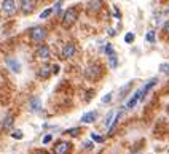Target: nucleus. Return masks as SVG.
<instances>
[{
	"label": "nucleus",
	"mask_w": 169,
	"mask_h": 154,
	"mask_svg": "<svg viewBox=\"0 0 169 154\" xmlns=\"http://www.w3.org/2000/svg\"><path fill=\"white\" fill-rule=\"evenodd\" d=\"M59 70H61V67H59L58 64L51 65V71H53V75H58V73H59Z\"/></svg>",
	"instance_id": "bb28decb"
},
{
	"label": "nucleus",
	"mask_w": 169,
	"mask_h": 154,
	"mask_svg": "<svg viewBox=\"0 0 169 154\" xmlns=\"http://www.w3.org/2000/svg\"><path fill=\"white\" fill-rule=\"evenodd\" d=\"M164 13H167V14H169V8H167V10H166V11H164Z\"/></svg>",
	"instance_id": "473e14b6"
},
{
	"label": "nucleus",
	"mask_w": 169,
	"mask_h": 154,
	"mask_svg": "<svg viewBox=\"0 0 169 154\" xmlns=\"http://www.w3.org/2000/svg\"><path fill=\"white\" fill-rule=\"evenodd\" d=\"M105 54H107V60H109L110 68H117L118 64H120V62H118V56H117V52H115L113 46H112L110 43L105 44Z\"/></svg>",
	"instance_id": "39448f33"
},
{
	"label": "nucleus",
	"mask_w": 169,
	"mask_h": 154,
	"mask_svg": "<svg viewBox=\"0 0 169 154\" xmlns=\"http://www.w3.org/2000/svg\"><path fill=\"white\" fill-rule=\"evenodd\" d=\"M159 71L164 75H169V64H161L159 65Z\"/></svg>",
	"instance_id": "b1692460"
},
{
	"label": "nucleus",
	"mask_w": 169,
	"mask_h": 154,
	"mask_svg": "<svg viewBox=\"0 0 169 154\" xmlns=\"http://www.w3.org/2000/svg\"><path fill=\"white\" fill-rule=\"evenodd\" d=\"M35 154H50V152H46V151H37Z\"/></svg>",
	"instance_id": "7c9ffc66"
},
{
	"label": "nucleus",
	"mask_w": 169,
	"mask_h": 154,
	"mask_svg": "<svg viewBox=\"0 0 169 154\" xmlns=\"http://www.w3.org/2000/svg\"><path fill=\"white\" fill-rule=\"evenodd\" d=\"M91 140L94 141V143H104V137H101V135H97L94 132L91 133Z\"/></svg>",
	"instance_id": "412c9836"
},
{
	"label": "nucleus",
	"mask_w": 169,
	"mask_h": 154,
	"mask_svg": "<svg viewBox=\"0 0 169 154\" xmlns=\"http://www.w3.org/2000/svg\"><path fill=\"white\" fill-rule=\"evenodd\" d=\"M84 76H86L89 81H99L102 76H104V68H102L101 64H91L86 70H84Z\"/></svg>",
	"instance_id": "7ed1b4c3"
},
{
	"label": "nucleus",
	"mask_w": 169,
	"mask_h": 154,
	"mask_svg": "<svg viewBox=\"0 0 169 154\" xmlns=\"http://www.w3.org/2000/svg\"><path fill=\"white\" fill-rule=\"evenodd\" d=\"M115 16H117V17H121V14H120V11H118V10H115Z\"/></svg>",
	"instance_id": "2f4dec72"
},
{
	"label": "nucleus",
	"mask_w": 169,
	"mask_h": 154,
	"mask_svg": "<svg viewBox=\"0 0 169 154\" xmlns=\"http://www.w3.org/2000/svg\"><path fill=\"white\" fill-rule=\"evenodd\" d=\"M40 108H42L40 98H39V97H32V98H31V102H29V110H31L32 113H39V111H40Z\"/></svg>",
	"instance_id": "4468645a"
},
{
	"label": "nucleus",
	"mask_w": 169,
	"mask_h": 154,
	"mask_svg": "<svg viewBox=\"0 0 169 154\" xmlns=\"http://www.w3.org/2000/svg\"><path fill=\"white\" fill-rule=\"evenodd\" d=\"M0 10H2V14L6 16V17L16 14V11H18L16 0H2V2H0Z\"/></svg>",
	"instance_id": "20e7f679"
},
{
	"label": "nucleus",
	"mask_w": 169,
	"mask_h": 154,
	"mask_svg": "<svg viewBox=\"0 0 169 154\" xmlns=\"http://www.w3.org/2000/svg\"><path fill=\"white\" fill-rule=\"evenodd\" d=\"M113 117H115V111H109V114L105 116V121H104L105 127H110V125H112V122H113Z\"/></svg>",
	"instance_id": "a211bd4d"
},
{
	"label": "nucleus",
	"mask_w": 169,
	"mask_h": 154,
	"mask_svg": "<svg viewBox=\"0 0 169 154\" xmlns=\"http://www.w3.org/2000/svg\"><path fill=\"white\" fill-rule=\"evenodd\" d=\"M156 83H158V79H156V78H152L150 81H147V83H145L142 87H140V94H142V98H140V102H142L144 98L147 97V94H148L150 90H152V89L156 86Z\"/></svg>",
	"instance_id": "9b49d317"
},
{
	"label": "nucleus",
	"mask_w": 169,
	"mask_h": 154,
	"mask_svg": "<svg viewBox=\"0 0 169 154\" xmlns=\"http://www.w3.org/2000/svg\"><path fill=\"white\" fill-rule=\"evenodd\" d=\"M145 40L148 41V43H155V32L153 30H150V32H147V35H145Z\"/></svg>",
	"instance_id": "4be33fe9"
},
{
	"label": "nucleus",
	"mask_w": 169,
	"mask_h": 154,
	"mask_svg": "<svg viewBox=\"0 0 169 154\" xmlns=\"http://www.w3.org/2000/svg\"><path fill=\"white\" fill-rule=\"evenodd\" d=\"M80 6H69L67 10L64 11L62 17H61V25L64 27V29H70V27L78 21V16H80Z\"/></svg>",
	"instance_id": "f257e3e1"
},
{
	"label": "nucleus",
	"mask_w": 169,
	"mask_h": 154,
	"mask_svg": "<svg viewBox=\"0 0 169 154\" xmlns=\"http://www.w3.org/2000/svg\"><path fill=\"white\" fill-rule=\"evenodd\" d=\"M163 30H164V33H167V35H169V19L164 22V25H163Z\"/></svg>",
	"instance_id": "c756f323"
},
{
	"label": "nucleus",
	"mask_w": 169,
	"mask_h": 154,
	"mask_svg": "<svg viewBox=\"0 0 169 154\" xmlns=\"http://www.w3.org/2000/svg\"><path fill=\"white\" fill-rule=\"evenodd\" d=\"M140 98H142V94H140V89H137L136 92L129 97V100L126 102V105H125V110H133V108L140 102Z\"/></svg>",
	"instance_id": "9d476101"
},
{
	"label": "nucleus",
	"mask_w": 169,
	"mask_h": 154,
	"mask_svg": "<svg viewBox=\"0 0 169 154\" xmlns=\"http://www.w3.org/2000/svg\"><path fill=\"white\" fill-rule=\"evenodd\" d=\"M81 132H83V130H81V127H72V129H67L64 133L70 135V137H78V135H80Z\"/></svg>",
	"instance_id": "f3484780"
},
{
	"label": "nucleus",
	"mask_w": 169,
	"mask_h": 154,
	"mask_svg": "<svg viewBox=\"0 0 169 154\" xmlns=\"http://www.w3.org/2000/svg\"><path fill=\"white\" fill-rule=\"evenodd\" d=\"M133 87V81H129L128 84H125L123 87L120 89V98H125L126 95H128V92H129V89Z\"/></svg>",
	"instance_id": "dca6fc26"
},
{
	"label": "nucleus",
	"mask_w": 169,
	"mask_h": 154,
	"mask_svg": "<svg viewBox=\"0 0 169 154\" xmlns=\"http://www.w3.org/2000/svg\"><path fill=\"white\" fill-rule=\"evenodd\" d=\"M35 56L39 57L40 60H48L50 57H51V51H50V46L48 44H39L37 46V49H35Z\"/></svg>",
	"instance_id": "6e6552de"
},
{
	"label": "nucleus",
	"mask_w": 169,
	"mask_h": 154,
	"mask_svg": "<svg viewBox=\"0 0 169 154\" xmlns=\"http://www.w3.org/2000/svg\"><path fill=\"white\" fill-rule=\"evenodd\" d=\"M75 51H77L75 43H72V41L65 43L64 46H62V49H61V57H62L64 60H69V59H72V57L75 56Z\"/></svg>",
	"instance_id": "0eeeda50"
},
{
	"label": "nucleus",
	"mask_w": 169,
	"mask_h": 154,
	"mask_svg": "<svg viewBox=\"0 0 169 154\" xmlns=\"http://www.w3.org/2000/svg\"><path fill=\"white\" fill-rule=\"evenodd\" d=\"M53 13H54L53 8H46L45 11H42V13H40V19H48V17H50Z\"/></svg>",
	"instance_id": "6ab92c4d"
},
{
	"label": "nucleus",
	"mask_w": 169,
	"mask_h": 154,
	"mask_svg": "<svg viewBox=\"0 0 169 154\" xmlns=\"http://www.w3.org/2000/svg\"><path fill=\"white\" fill-rule=\"evenodd\" d=\"M112 97H113V94H107V95H104V97H102V103H110L112 102Z\"/></svg>",
	"instance_id": "393cba45"
},
{
	"label": "nucleus",
	"mask_w": 169,
	"mask_h": 154,
	"mask_svg": "<svg viewBox=\"0 0 169 154\" xmlns=\"http://www.w3.org/2000/svg\"><path fill=\"white\" fill-rule=\"evenodd\" d=\"M96 119H97V111H88V113L81 114V117H80V121L83 124H91V122H94Z\"/></svg>",
	"instance_id": "f8f14e48"
},
{
	"label": "nucleus",
	"mask_w": 169,
	"mask_h": 154,
	"mask_svg": "<svg viewBox=\"0 0 169 154\" xmlns=\"http://www.w3.org/2000/svg\"><path fill=\"white\" fill-rule=\"evenodd\" d=\"M35 6H37L35 0H21L19 2V10H21L23 14H32Z\"/></svg>",
	"instance_id": "1a4fd4ad"
},
{
	"label": "nucleus",
	"mask_w": 169,
	"mask_h": 154,
	"mask_svg": "<svg viewBox=\"0 0 169 154\" xmlns=\"http://www.w3.org/2000/svg\"><path fill=\"white\" fill-rule=\"evenodd\" d=\"M51 140H53V137H51L50 133H48V135H45V137H43V144H48Z\"/></svg>",
	"instance_id": "cd10ccee"
},
{
	"label": "nucleus",
	"mask_w": 169,
	"mask_h": 154,
	"mask_svg": "<svg viewBox=\"0 0 169 154\" xmlns=\"http://www.w3.org/2000/svg\"><path fill=\"white\" fill-rule=\"evenodd\" d=\"M11 124H13V116L6 114V117L3 119V127H11Z\"/></svg>",
	"instance_id": "aec40b11"
},
{
	"label": "nucleus",
	"mask_w": 169,
	"mask_h": 154,
	"mask_svg": "<svg viewBox=\"0 0 169 154\" xmlns=\"http://www.w3.org/2000/svg\"><path fill=\"white\" fill-rule=\"evenodd\" d=\"M6 65L10 67L14 73H19V70H21V65H19V62H18L16 59H6Z\"/></svg>",
	"instance_id": "2eb2a0df"
},
{
	"label": "nucleus",
	"mask_w": 169,
	"mask_h": 154,
	"mask_svg": "<svg viewBox=\"0 0 169 154\" xmlns=\"http://www.w3.org/2000/svg\"><path fill=\"white\" fill-rule=\"evenodd\" d=\"M72 143L70 141H65V140H61L58 141L53 146V154H70L72 151Z\"/></svg>",
	"instance_id": "423d86ee"
},
{
	"label": "nucleus",
	"mask_w": 169,
	"mask_h": 154,
	"mask_svg": "<svg viewBox=\"0 0 169 154\" xmlns=\"http://www.w3.org/2000/svg\"><path fill=\"white\" fill-rule=\"evenodd\" d=\"M11 137H13V138H16V140H21V138L24 137V135H23V132H21V130H16V132H13V133H11Z\"/></svg>",
	"instance_id": "a878e982"
},
{
	"label": "nucleus",
	"mask_w": 169,
	"mask_h": 154,
	"mask_svg": "<svg viewBox=\"0 0 169 154\" xmlns=\"http://www.w3.org/2000/svg\"><path fill=\"white\" fill-rule=\"evenodd\" d=\"M83 144H84V148H86V149H93V148H94V144H93V141H84Z\"/></svg>",
	"instance_id": "c85d7f7f"
},
{
	"label": "nucleus",
	"mask_w": 169,
	"mask_h": 154,
	"mask_svg": "<svg viewBox=\"0 0 169 154\" xmlns=\"http://www.w3.org/2000/svg\"><path fill=\"white\" fill-rule=\"evenodd\" d=\"M29 37H31V41L35 43V44H42L46 37H48V29L43 25H35L29 30Z\"/></svg>",
	"instance_id": "f03ea898"
},
{
	"label": "nucleus",
	"mask_w": 169,
	"mask_h": 154,
	"mask_svg": "<svg viewBox=\"0 0 169 154\" xmlns=\"http://www.w3.org/2000/svg\"><path fill=\"white\" fill-rule=\"evenodd\" d=\"M134 38H136V35H134L133 32H128V33L125 35V43H133Z\"/></svg>",
	"instance_id": "5701e85b"
},
{
	"label": "nucleus",
	"mask_w": 169,
	"mask_h": 154,
	"mask_svg": "<svg viewBox=\"0 0 169 154\" xmlns=\"http://www.w3.org/2000/svg\"><path fill=\"white\" fill-rule=\"evenodd\" d=\"M51 75H53V71H51L50 65H43V67L39 68V71H37V76H39L40 79H48Z\"/></svg>",
	"instance_id": "ddd939ff"
}]
</instances>
